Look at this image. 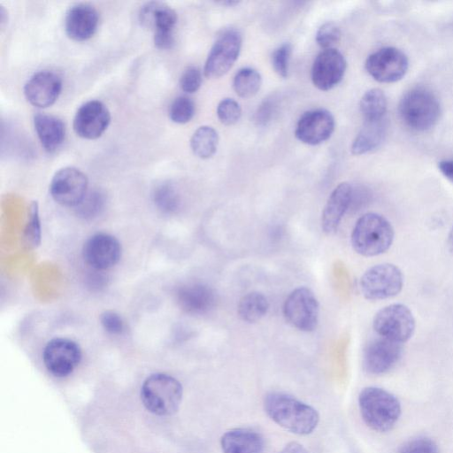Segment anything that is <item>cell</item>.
<instances>
[{
  "instance_id": "obj_8",
  "label": "cell",
  "mask_w": 453,
  "mask_h": 453,
  "mask_svg": "<svg viewBox=\"0 0 453 453\" xmlns=\"http://www.w3.org/2000/svg\"><path fill=\"white\" fill-rule=\"evenodd\" d=\"M319 306L313 292L305 287L294 289L283 304L286 320L303 332L313 331L319 320Z\"/></svg>"
},
{
  "instance_id": "obj_20",
  "label": "cell",
  "mask_w": 453,
  "mask_h": 453,
  "mask_svg": "<svg viewBox=\"0 0 453 453\" xmlns=\"http://www.w3.org/2000/svg\"><path fill=\"white\" fill-rule=\"evenodd\" d=\"M98 12L88 4L73 5L65 18V29L67 35L75 41L90 38L98 26Z\"/></svg>"
},
{
  "instance_id": "obj_12",
  "label": "cell",
  "mask_w": 453,
  "mask_h": 453,
  "mask_svg": "<svg viewBox=\"0 0 453 453\" xmlns=\"http://www.w3.org/2000/svg\"><path fill=\"white\" fill-rule=\"evenodd\" d=\"M50 191L58 203L77 206L88 193V178L75 167H64L54 174Z\"/></svg>"
},
{
  "instance_id": "obj_16",
  "label": "cell",
  "mask_w": 453,
  "mask_h": 453,
  "mask_svg": "<svg viewBox=\"0 0 453 453\" xmlns=\"http://www.w3.org/2000/svg\"><path fill=\"white\" fill-rule=\"evenodd\" d=\"M110 121L111 114L108 108L101 101L90 100L76 111L73 129L80 137L94 140L104 134Z\"/></svg>"
},
{
  "instance_id": "obj_3",
  "label": "cell",
  "mask_w": 453,
  "mask_h": 453,
  "mask_svg": "<svg viewBox=\"0 0 453 453\" xmlns=\"http://www.w3.org/2000/svg\"><path fill=\"white\" fill-rule=\"evenodd\" d=\"M358 406L364 422L377 432L391 430L401 415L398 398L378 387L365 388L359 394Z\"/></svg>"
},
{
  "instance_id": "obj_15",
  "label": "cell",
  "mask_w": 453,
  "mask_h": 453,
  "mask_svg": "<svg viewBox=\"0 0 453 453\" xmlns=\"http://www.w3.org/2000/svg\"><path fill=\"white\" fill-rule=\"evenodd\" d=\"M121 247L112 235L98 233L89 237L83 245L84 261L96 270H106L119 260Z\"/></svg>"
},
{
  "instance_id": "obj_18",
  "label": "cell",
  "mask_w": 453,
  "mask_h": 453,
  "mask_svg": "<svg viewBox=\"0 0 453 453\" xmlns=\"http://www.w3.org/2000/svg\"><path fill=\"white\" fill-rule=\"evenodd\" d=\"M334 126V119L328 111L311 110L300 117L295 134L303 143L317 145L326 141L332 135Z\"/></svg>"
},
{
  "instance_id": "obj_14",
  "label": "cell",
  "mask_w": 453,
  "mask_h": 453,
  "mask_svg": "<svg viewBox=\"0 0 453 453\" xmlns=\"http://www.w3.org/2000/svg\"><path fill=\"white\" fill-rule=\"evenodd\" d=\"M402 353V343L378 336L371 340L365 348L364 369L372 375L386 373L396 365Z\"/></svg>"
},
{
  "instance_id": "obj_23",
  "label": "cell",
  "mask_w": 453,
  "mask_h": 453,
  "mask_svg": "<svg viewBox=\"0 0 453 453\" xmlns=\"http://www.w3.org/2000/svg\"><path fill=\"white\" fill-rule=\"evenodd\" d=\"M223 453H262L265 442L262 435L250 428H234L220 439Z\"/></svg>"
},
{
  "instance_id": "obj_13",
  "label": "cell",
  "mask_w": 453,
  "mask_h": 453,
  "mask_svg": "<svg viewBox=\"0 0 453 453\" xmlns=\"http://www.w3.org/2000/svg\"><path fill=\"white\" fill-rule=\"evenodd\" d=\"M43 363L50 372L58 377L71 373L81 358L79 345L67 338H54L44 348Z\"/></svg>"
},
{
  "instance_id": "obj_5",
  "label": "cell",
  "mask_w": 453,
  "mask_h": 453,
  "mask_svg": "<svg viewBox=\"0 0 453 453\" xmlns=\"http://www.w3.org/2000/svg\"><path fill=\"white\" fill-rule=\"evenodd\" d=\"M144 406L159 416L173 414L182 398V387L173 377L165 373H154L148 377L141 390Z\"/></svg>"
},
{
  "instance_id": "obj_7",
  "label": "cell",
  "mask_w": 453,
  "mask_h": 453,
  "mask_svg": "<svg viewBox=\"0 0 453 453\" xmlns=\"http://www.w3.org/2000/svg\"><path fill=\"white\" fill-rule=\"evenodd\" d=\"M372 326L379 336L403 344L413 335L416 320L408 306L392 303L376 312Z\"/></svg>"
},
{
  "instance_id": "obj_2",
  "label": "cell",
  "mask_w": 453,
  "mask_h": 453,
  "mask_svg": "<svg viewBox=\"0 0 453 453\" xmlns=\"http://www.w3.org/2000/svg\"><path fill=\"white\" fill-rule=\"evenodd\" d=\"M394 237V227L384 216L368 212L357 220L350 240L357 253L374 257L385 253L391 247Z\"/></svg>"
},
{
  "instance_id": "obj_30",
  "label": "cell",
  "mask_w": 453,
  "mask_h": 453,
  "mask_svg": "<svg viewBox=\"0 0 453 453\" xmlns=\"http://www.w3.org/2000/svg\"><path fill=\"white\" fill-rule=\"evenodd\" d=\"M153 200L159 210L167 213L174 211L180 204L179 195L169 183H162L156 188Z\"/></svg>"
},
{
  "instance_id": "obj_19",
  "label": "cell",
  "mask_w": 453,
  "mask_h": 453,
  "mask_svg": "<svg viewBox=\"0 0 453 453\" xmlns=\"http://www.w3.org/2000/svg\"><path fill=\"white\" fill-rule=\"evenodd\" d=\"M61 90L60 76L48 70L35 73L24 87V94L27 101L39 108H45L54 104Z\"/></svg>"
},
{
  "instance_id": "obj_33",
  "label": "cell",
  "mask_w": 453,
  "mask_h": 453,
  "mask_svg": "<svg viewBox=\"0 0 453 453\" xmlns=\"http://www.w3.org/2000/svg\"><path fill=\"white\" fill-rule=\"evenodd\" d=\"M25 237L32 247H36L41 241V225L38 204L33 202L29 207L28 220L25 230Z\"/></svg>"
},
{
  "instance_id": "obj_21",
  "label": "cell",
  "mask_w": 453,
  "mask_h": 453,
  "mask_svg": "<svg viewBox=\"0 0 453 453\" xmlns=\"http://www.w3.org/2000/svg\"><path fill=\"white\" fill-rule=\"evenodd\" d=\"M178 305L190 314L209 312L216 303L214 290L203 283H188L181 286L176 292Z\"/></svg>"
},
{
  "instance_id": "obj_26",
  "label": "cell",
  "mask_w": 453,
  "mask_h": 453,
  "mask_svg": "<svg viewBox=\"0 0 453 453\" xmlns=\"http://www.w3.org/2000/svg\"><path fill=\"white\" fill-rule=\"evenodd\" d=\"M269 309V303L260 292H250L243 296L238 303V315L249 323L258 321Z\"/></svg>"
},
{
  "instance_id": "obj_32",
  "label": "cell",
  "mask_w": 453,
  "mask_h": 453,
  "mask_svg": "<svg viewBox=\"0 0 453 453\" xmlns=\"http://www.w3.org/2000/svg\"><path fill=\"white\" fill-rule=\"evenodd\" d=\"M217 115L221 123L230 126L239 120L242 115V109L235 100L225 98L218 104Z\"/></svg>"
},
{
  "instance_id": "obj_27",
  "label": "cell",
  "mask_w": 453,
  "mask_h": 453,
  "mask_svg": "<svg viewBox=\"0 0 453 453\" xmlns=\"http://www.w3.org/2000/svg\"><path fill=\"white\" fill-rule=\"evenodd\" d=\"M219 143L217 131L209 126L198 127L190 140L191 149L196 156L200 158H209L214 155Z\"/></svg>"
},
{
  "instance_id": "obj_4",
  "label": "cell",
  "mask_w": 453,
  "mask_h": 453,
  "mask_svg": "<svg viewBox=\"0 0 453 453\" xmlns=\"http://www.w3.org/2000/svg\"><path fill=\"white\" fill-rule=\"evenodd\" d=\"M399 114L404 124L415 131L433 127L441 114V106L433 92L425 88L407 91L400 100Z\"/></svg>"
},
{
  "instance_id": "obj_24",
  "label": "cell",
  "mask_w": 453,
  "mask_h": 453,
  "mask_svg": "<svg viewBox=\"0 0 453 453\" xmlns=\"http://www.w3.org/2000/svg\"><path fill=\"white\" fill-rule=\"evenodd\" d=\"M34 126L43 149L48 152L56 151L63 143L65 135L64 122L53 115L37 113Z\"/></svg>"
},
{
  "instance_id": "obj_25",
  "label": "cell",
  "mask_w": 453,
  "mask_h": 453,
  "mask_svg": "<svg viewBox=\"0 0 453 453\" xmlns=\"http://www.w3.org/2000/svg\"><path fill=\"white\" fill-rule=\"evenodd\" d=\"M387 134L386 119L365 121L351 145L354 155H363L374 150L383 142Z\"/></svg>"
},
{
  "instance_id": "obj_31",
  "label": "cell",
  "mask_w": 453,
  "mask_h": 453,
  "mask_svg": "<svg viewBox=\"0 0 453 453\" xmlns=\"http://www.w3.org/2000/svg\"><path fill=\"white\" fill-rule=\"evenodd\" d=\"M195 114V104L188 96L176 97L169 107L170 119L179 124L188 122Z\"/></svg>"
},
{
  "instance_id": "obj_1",
  "label": "cell",
  "mask_w": 453,
  "mask_h": 453,
  "mask_svg": "<svg viewBox=\"0 0 453 453\" xmlns=\"http://www.w3.org/2000/svg\"><path fill=\"white\" fill-rule=\"evenodd\" d=\"M264 408L274 423L298 435L311 434L319 421V413L313 407L282 392L267 394Z\"/></svg>"
},
{
  "instance_id": "obj_41",
  "label": "cell",
  "mask_w": 453,
  "mask_h": 453,
  "mask_svg": "<svg viewBox=\"0 0 453 453\" xmlns=\"http://www.w3.org/2000/svg\"><path fill=\"white\" fill-rule=\"evenodd\" d=\"M438 168L442 175L453 183V159H445L438 163Z\"/></svg>"
},
{
  "instance_id": "obj_11",
  "label": "cell",
  "mask_w": 453,
  "mask_h": 453,
  "mask_svg": "<svg viewBox=\"0 0 453 453\" xmlns=\"http://www.w3.org/2000/svg\"><path fill=\"white\" fill-rule=\"evenodd\" d=\"M242 46V36L235 30H226L219 36L204 65V74L208 78H219L226 74L238 58Z\"/></svg>"
},
{
  "instance_id": "obj_28",
  "label": "cell",
  "mask_w": 453,
  "mask_h": 453,
  "mask_svg": "<svg viewBox=\"0 0 453 453\" xmlns=\"http://www.w3.org/2000/svg\"><path fill=\"white\" fill-rule=\"evenodd\" d=\"M387 97L380 88L367 90L360 100V111L365 121L385 119Z\"/></svg>"
},
{
  "instance_id": "obj_43",
  "label": "cell",
  "mask_w": 453,
  "mask_h": 453,
  "mask_svg": "<svg viewBox=\"0 0 453 453\" xmlns=\"http://www.w3.org/2000/svg\"><path fill=\"white\" fill-rule=\"evenodd\" d=\"M447 247L449 251L453 255V226H451L448 234Z\"/></svg>"
},
{
  "instance_id": "obj_17",
  "label": "cell",
  "mask_w": 453,
  "mask_h": 453,
  "mask_svg": "<svg viewBox=\"0 0 453 453\" xmlns=\"http://www.w3.org/2000/svg\"><path fill=\"white\" fill-rule=\"evenodd\" d=\"M346 60L336 49L323 50L315 58L311 68V80L316 88L326 91L343 78Z\"/></svg>"
},
{
  "instance_id": "obj_29",
  "label": "cell",
  "mask_w": 453,
  "mask_h": 453,
  "mask_svg": "<svg viewBox=\"0 0 453 453\" xmlns=\"http://www.w3.org/2000/svg\"><path fill=\"white\" fill-rule=\"evenodd\" d=\"M261 82V75L257 70L244 67L235 73L233 88L240 97L249 98L257 94L260 88Z\"/></svg>"
},
{
  "instance_id": "obj_36",
  "label": "cell",
  "mask_w": 453,
  "mask_h": 453,
  "mask_svg": "<svg viewBox=\"0 0 453 453\" xmlns=\"http://www.w3.org/2000/svg\"><path fill=\"white\" fill-rule=\"evenodd\" d=\"M398 453H440L435 441L428 437L411 439L399 449Z\"/></svg>"
},
{
  "instance_id": "obj_9",
  "label": "cell",
  "mask_w": 453,
  "mask_h": 453,
  "mask_svg": "<svg viewBox=\"0 0 453 453\" xmlns=\"http://www.w3.org/2000/svg\"><path fill=\"white\" fill-rule=\"evenodd\" d=\"M407 56L395 47H383L368 56L365 61L367 73L377 81L395 82L407 73Z\"/></svg>"
},
{
  "instance_id": "obj_6",
  "label": "cell",
  "mask_w": 453,
  "mask_h": 453,
  "mask_svg": "<svg viewBox=\"0 0 453 453\" xmlns=\"http://www.w3.org/2000/svg\"><path fill=\"white\" fill-rule=\"evenodd\" d=\"M359 287L361 293L368 300L391 298L402 291L403 275L401 269L394 264H378L363 273Z\"/></svg>"
},
{
  "instance_id": "obj_34",
  "label": "cell",
  "mask_w": 453,
  "mask_h": 453,
  "mask_svg": "<svg viewBox=\"0 0 453 453\" xmlns=\"http://www.w3.org/2000/svg\"><path fill=\"white\" fill-rule=\"evenodd\" d=\"M104 205V197L96 190L87 193L83 200L76 206L77 212L83 218H91L96 215Z\"/></svg>"
},
{
  "instance_id": "obj_40",
  "label": "cell",
  "mask_w": 453,
  "mask_h": 453,
  "mask_svg": "<svg viewBox=\"0 0 453 453\" xmlns=\"http://www.w3.org/2000/svg\"><path fill=\"white\" fill-rule=\"evenodd\" d=\"M274 104L272 100H265L258 107L256 113V121L259 125H266L273 113Z\"/></svg>"
},
{
  "instance_id": "obj_39",
  "label": "cell",
  "mask_w": 453,
  "mask_h": 453,
  "mask_svg": "<svg viewBox=\"0 0 453 453\" xmlns=\"http://www.w3.org/2000/svg\"><path fill=\"white\" fill-rule=\"evenodd\" d=\"M104 329L111 334H119L124 330L122 319L112 311H106L100 317Z\"/></svg>"
},
{
  "instance_id": "obj_42",
  "label": "cell",
  "mask_w": 453,
  "mask_h": 453,
  "mask_svg": "<svg viewBox=\"0 0 453 453\" xmlns=\"http://www.w3.org/2000/svg\"><path fill=\"white\" fill-rule=\"evenodd\" d=\"M280 453H308L306 449L298 442H290L287 444Z\"/></svg>"
},
{
  "instance_id": "obj_37",
  "label": "cell",
  "mask_w": 453,
  "mask_h": 453,
  "mask_svg": "<svg viewBox=\"0 0 453 453\" xmlns=\"http://www.w3.org/2000/svg\"><path fill=\"white\" fill-rule=\"evenodd\" d=\"M291 55V45L284 43L277 48L272 55V64L279 76L286 78L288 73V62Z\"/></svg>"
},
{
  "instance_id": "obj_35",
  "label": "cell",
  "mask_w": 453,
  "mask_h": 453,
  "mask_svg": "<svg viewBox=\"0 0 453 453\" xmlns=\"http://www.w3.org/2000/svg\"><path fill=\"white\" fill-rule=\"evenodd\" d=\"M340 39V28L333 22L323 24L316 34V42L324 50L334 49Z\"/></svg>"
},
{
  "instance_id": "obj_38",
  "label": "cell",
  "mask_w": 453,
  "mask_h": 453,
  "mask_svg": "<svg viewBox=\"0 0 453 453\" xmlns=\"http://www.w3.org/2000/svg\"><path fill=\"white\" fill-rule=\"evenodd\" d=\"M202 74L196 66H189L180 76V86L184 92L194 93L200 88Z\"/></svg>"
},
{
  "instance_id": "obj_10",
  "label": "cell",
  "mask_w": 453,
  "mask_h": 453,
  "mask_svg": "<svg viewBox=\"0 0 453 453\" xmlns=\"http://www.w3.org/2000/svg\"><path fill=\"white\" fill-rule=\"evenodd\" d=\"M139 19L144 27L154 29V42L157 48L172 47L174 42L173 28L177 21L173 9L161 2H149L142 6Z\"/></svg>"
},
{
  "instance_id": "obj_22",
  "label": "cell",
  "mask_w": 453,
  "mask_h": 453,
  "mask_svg": "<svg viewBox=\"0 0 453 453\" xmlns=\"http://www.w3.org/2000/svg\"><path fill=\"white\" fill-rule=\"evenodd\" d=\"M353 188L348 182L340 183L330 194L323 209L322 229L326 234L334 233L341 220L351 205Z\"/></svg>"
}]
</instances>
